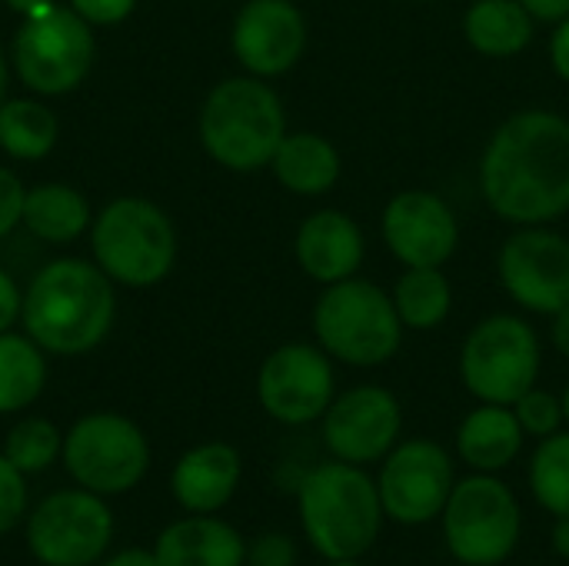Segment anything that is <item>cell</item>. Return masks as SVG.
<instances>
[{
	"label": "cell",
	"instance_id": "cell-20",
	"mask_svg": "<svg viewBox=\"0 0 569 566\" xmlns=\"http://www.w3.org/2000/svg\"><path fill=\"white\" fill-rule=\"evenodd\" d=\"M160 566H243V537L213 514H190L160 530L153 547Z\"/></svg>",
	"mask_w": 569,
	"mask_h": 566
},
{
	"label": "cell",
	"instance_id": "cell-4",
	"mask_svg": "<svg viewBox=\"0 0 569 566\" xmlns=\"http://www.w3.org/2000/svg\"><path fill=\"white\" fill-rule=\"evenodd\" d=\"M380 490L357 464H323L300 484V520L327 560L363 557L380 534Z\"/></svg>",
	"mask_w": 569,
	"mask_h": 566
},
{
	"label": "cell",
	"instance_id": "cell-19",
	"mask_svg": "<svg viewBox=\"0 0 569 566\" xmlns=\"http://www.w3.org/2000/svg\"><path fill=\"white\" fill-rule=\"evenodd\" d=\"M240 470V454L230 444H197L177 460L170 474V494L187 514H217L237 494Z\"/></svg>",
	"mask_w": 569,
	"mask_h": 566
},
{
	"label": "cell",
	"instance_id": "cell-7",
	"mask_svg": "<svg viewBox=\"0 0 569 566\" xmlns=\"http://www.w3.org/2000/svg\"><path fill=\"white\" fill-rule=\"evenodd\" d=\"M97 57L93 27L70 7L50 3L30 17H20L10 60L13 73L37 97H63L77 90Z\"/></svg>",
	"mask_w": 569,
	"mask_h": 566
},
{
	"label": "cell",
	"instance_id": "cell-32",
	"mask_svg": "<svg viewBox=\"0 0 569 566\" xmlns=\"http://www.w3.org/2000/svg\"><path fill=\"white\" fill-rule=\"evenodd\" d=\"M23 197H27L23 180L10 167H0V240L20 227V220H23Z\"/></svg>",
	"mask_w": 569,
	"mask_h": 566
},
{
	"label": "cell",
	"instance_id": "cell-40",
	"mask_svg": "<svg viewBox=\"0 0 569 566\" xmlns=\"http://www.w3.org/2000/svg\"><path fill=\"white\" fill-rule=\"evenodd\" d=\"M17 17H30V13H37V10H43V7H50V3H57V0H3Z\"/></svg>",
	"mask_w": 569,
	"mask_h": 566
},
{
	"label": "cell",
	"instance_id": "cell-39",
	"mask_svg": "<svg viewBox=\"0 0 569 566\" xmlns=\"http://www.w3.org/2000/svg\"><path fill=\"white\" fill-rule=\"evenodd\" d=\"M550 340H553V347L560 350V357H567L569 360V307H563L560 314H553Z\"/></svg>",
	"mask_w": 569,
	"mask_h": 566
},
{
	"label": "cell",
	"instance_id": "cell-30",
	"mask_svg": "<svg viewBox=\"0 0 569 566\" xmlns=\"http://www.w3.org/2000/svg\"><path fill=\"white\" fill-rule=\"evenodd\" d=\"M513 414L523 427V434H533V437H550L560 430L563 424V400L547 394V390H537L530 387L517 404H513Z\"/></svg>",
	"mask_w": 569,
	"mask_h": 566
},
{
	"label": "cell",
	"instance_id": "cell-6",
	"mask_svg": "<svg viewBox=\"0 0 569 566\" xmlns=\"http://www.w3.org/2000/svg\"><path fill=\"white\" fill-rule=\"evenodd\" d=\"M93 264L123 287H153L177 264L173 220L143 197H117L90 224Z\"/></svg>",
	"mask_w": 569,
	"mask_h": 566
},
{
	"label": "cell",
	"instance_id": "cell-38",
	"mask_svg": "<svg viewBox=\"0 0 569 566\" xmlns=\"http://www.w3.org/2000/svg\"><path fill=\"white\" fill-rule=\"evenodd\" d=\"M100 566H160L153 550H143V547H127V550H117L110 557H103Z\"/></svg>",
	"mask_w": 569,
	"mask_h": 566
},
{
	"label": "cell",
	"instance_id": "cell-37",
	"mask_svg": "<svg viewBox=\"0 0 569 566\" xmlns=\"http://www.w3.org/2000/svg\"><path fill=\"white\" fill-rule=\"evenodd\" d=\"M537 23H560L563 17H569V0H520Z\"/></svg>",
	"mask_w": 569,
	"mask_h": 566
},
{
	"label": "cell",
	"instance_id": "cell-3",
	"mask_svg": "<svg viewBox=\"0 0 569 566\" xmlns=\"http://www.w3.org/2000/svg\"><path fill=\"white\" fill-rule=\"evenodd\" d=\"M197 133L213 163L233 173H257L270 167L287 137V110L267 80L250 73L227 77L207 93Z\"/></svg>",
	"mask_w": 569,
	"mask_h": 566
},
{
	"label": "cell",
	"instance_id": "cell-36",
	"mask_svg": "<svg viewBox=\"0 0 569 566\" xmlns=\"http://www.w3.org/2000/svg\"><path fill=\"white\" fill-rule=\"evenodd\" d=\"M553 27L557 30L550 33V67L563 83H569V17H563Z\"/></svg>",
	"mask_w": 569,
	"mask_h": 566
},
{
	"label": "cell",
	"instance_id": "cell-27",
	"mask_svg": "<svg viewBox=\"0 0 569 566\" xmlns=\"http://www.w3.org/2000/svg\"><path fill=\"white\" fill-rule=\"evenodd\" d=\"M60 123L53 110L30 97L0 103V150L10 160H43L57 147Z\"/></svg>",
	"mask_w": 569,
	"mask_h": 566
},
{
	"label": "cell",
	"instance_id": "cell-13",
	"mask_svg": "<svg viewBox=\"0 0 569 566\" xmlns=\"http://www.w3.org/2000/svg\"><path fill=\"white\" fill-rule=\"evenodd\" d=\"M333 397L337 377L330 354L320 344H283L260 364L257 400L277 424L303 427L323 420Z\"/></svg>",
	"mask_w": 569,
	"mask_h": 566
},
{
	"label": "cell",
	"instance_id": "cell-5",
	"mask_svg": "<svg viewBox=\"0 0 569 566\" xmlns=\"http://www.w3.org/2000/svg\"><path fill=\"white\" fill-rule=\"evenodd\" d=\"M403 330L393 297L360 274L323 287L313 304L317 344L330 360L350 367H380L393 360L403 344Z\"/></svg>",
	"mask_w": 569,
	"mask_h": 566
},
{
	"label": "cell",
	"instance_id": "cell-34",
	"mask_svg": "<svg viewBox=\"0 0 569 566\" xmlns=\"http://www.w3.org/2000/svg\"><path fill=\"white\" fill-rule=\"evenodd\" d=\"M140 0H70L67 7L77 10L90 27H113V23H123L133 10H137Z\"/></svg>",
	"mask_w": 569,
	"mask_h": 566
},
{
	"label": "cell",
	"instance_id": "cell-23",
	"mask_svg": "<svg viewBox=\"0 0 569 566\" xmlns=\"http://www.w3.org/2000/svg\"><path fill=\"white\" fill-rule=\"evenodd\" d=\"M20 224L27 227L30 237L63 247L90 230L93 210H90V200L77 187L50 180V183H37L27 190Z\"/></svg>",
	"mask_w": 569,
	"mask_h": 566
},
{
	"label": "cell",
	"instance_id": "cell-33",
	"mask_svg": "<svg viewBox=\"0 0 569 566\" xmlns=\"http://www.w3.org/2000/svg\"><path fill=\"white\" fill-rule=\"evenodd\" d=\"M297 564V544L283 534H263L247 547L243 566H293Z\"/></svg>",
	"mask_w": 569,
	"mask_h": 566
},
{
	"label": "cell",
	"instance_id": "cell-14",
	"mask_svg": "<svg viewBox=\"0 0 569 566\" xmlns=\"http://www.w3.org/2000/svg\"><path fill=\"white\" fill-rule=\"evenodd\" d=\"M230 50L250 77H283L307 53V17L297 0H247L233 17Z\"/></svg>",
	"mask_w": 569,
	"mask_h": 566
},
{
	"label": "cell",
	"instance_id": "cell-22",
	"mask_svg": "<svg viewBox=\"0 0 569 566\" xmlns=\"http://www.w3.org/2000/svg\"><path fill=\"white\" fill-rule=\"evenodd\" d=\"M533 33L537 17L520 0H473L463 10V37L480 57H520L533 43Z\"/></svg>",
	"mask_w": 569,
	"mask_h": 566
},
{
	"label": "cell",
	"instance_id": "cell-35",
	"mask_svg": "<svg viewBox=\"0 0 569 566\" xmlns=\"http://www.w3.org/2000/svg\"><path fill=\"white\" fill-rule=\"evenodd\" d=\"M20 314H23V294H20L17 280L0 267V334L13 330Z\"/></svg>",
	"mask_w": 569,
	"mask_h": 566
},
{
	"label": "cell",
	"instance_id": "cell-43",
	"mask_svg": "<svg viewBox=\"0 0 569 566\" xmlns=\"http://www.w3.org/2000/svg\"><path fill=\"white\" fill-rule=\"evenodd\" d=\"M560 400H563V420L569 424V384H567V390H563V397H560Z\"/></svg>",
	"mask_w": 569,
	"mask_h": 566
},
{
	"label": "cell",
	"instance_id": "cell-18",
	"mask_svg": "<svg viewBox=\"0 0 569 566\" xmlns=\"http://www.w3.org/2000/svg\"><path fill=\"white\" fill-rule=\"evenodd\" d=\"M293 257L310 280L330 287L360 274L367 257V240L360 224L347 210L323 207L303 217V224L297 227Z\"/></svg>",
	"mask_w": 569,
	"mask_h": 566
},
{
	"label": "cell",
	"instance_id": "cell-26",
	"mask_svg": "<svg viewBox=\"0 0 569 566\" xmlns=\"http://www.w3.org/2000/svg\"><path fill=\"white\" fill-rule=\"evenodd\" d=\"M47 387V354L27 334H0V417L27 410Z\"/></svg>",
	"mask_w": 569,
	"mask_h": 566
},
{
	"label": "cell",
	"instance_id": "cell-28",
	"mask_svg": "<svg viewBox=\"0 0 569 566\" xmlns=\"http://www.w3.org/2000/svg\"><path fill=\"white\" fill-rule=\"evenodd\" d=\"M63 454V437L60 430L43 420V417H23L10 427L7 440H3V457L23 470L27 477L43 474L53 460H60Z\"/></svg>",
	"mask_w": 569,
	"mask_h": 566
},
{
	"label": "cell",
	"instance_id": "cell-1",
	"mask_svg": "<svg viewBox=\"0 0 569 566\" xmlns=\"http://www.w3.org/2000/svg\"><path fill=\"white\" fill-rule=\"evenodd\" d=\"M480 193L513 227H543L569 214V120L527 107L507 117L480 153Z\"/></svg>",
	"mask_w": 569,
	"mask_h": 566
},
{
	"label": "cell",
	"instance_id": "cell-9",
	"mask_svg": "<svg viewBox=\"0 0 569 566\" xmlns=\"http://www.w3.org/2000/svg\"><path fill=\"white\" fill-rule=\"evenodd\" d=\"M60 460L77 487L100 497H120L147 477L150 444L130 417L97 410L63 434Z\"/></svg>",
	"mask_w": 569,
	"mask_h": 566
},
{
	"label": "cell",
	"instance_id": "cell-44",
	"mask_svg": "<svg viewBox=\"0 0 569 566\" xmlns=\"http://www.w3.org/2000/svg\"><path fill=\"white\" fill-rule=\"evenodd\" d=\"M330 566H360V564H357V560H333Z\"/></svg>",
	"mask_w": 569,
	"mask_h": 566
},
{
	"label": "cell",
	"instance_id": "cell-46",
	"mask_svg": "<svg viewBox=\"0 0 569 566\" xmlns=\"http://www.w3.org/2000/svg\"><path fill=\"white\" fill-rule=\"evenodd\" d=\"M297 3H300V0H297Z\"/></svg>",
	"mask_w": 569,
	"mask_h": 566
},
{
	"label": "cell",
	"instance_id": "cell-25",
	"mask_svg": "<svg viewBox=\"0 0 569 566\" xmlns=\"http://www.w3.org/2000/svg\"><path fill=\"white\" fill-rule=\"evenodd\" d=\"M390 297L400 324L417 334L443 327L453 310V287L443 267H403Z\"/></svg>",
	"mask_w": 569,
	"mask_h": 566
},
{
	"label": "cell",
	"instance_id": "cell-42",
	"mask_svg": "<svg viewBox=\"0 0 569 566\" xmlns=\"http://www.w3.org/2000/svg\"><path fill=\"white\" fill-rule=\"evenodd\" d=\"M7 87H10V67H7L3 50H0V103L7 100Z\"/></svg>",
	"mask_w": 569,
	"mask_h": 566
},
{
	"label": "cell",
	"instance_id": "cell-8",
	"mask_svg": "<svg viewBox=\"0 0 569 566\" xmlns=\"http://www.w3.org/2000/svg\"><path fill=\"white\" fill-rule=\"evenodd\" d=\"M540 364V337L533 324L517 314L483 317L460 350L463 387L483 404L513 407L530 387H537Z\"/></svg>",
	"mask_w": 569,
	"mask_h": 566
},
{
	"label": "cell",
	"instance_id": "cell-24",
	"mask_svg": "<svg viewBox=\"0 0 569 566\" xmlns=\"http://www.w3.org/2000/svg\"><path fill=\"white\" fill-rule=\"evenodd\" d=\"M523 447V427L517 414L503 404H483L477 407L457 434V450L473 470H503L517 460Z\"/></svg>",
	"mask_w": 569,
	"mask_h": 566
},
{
	"label": "cell",
	"instance_id": "cell-15",
	"mask_svg": "<svg viewBox=\"0 0 569 566\" xmlns=\"http://www.w3.org/2000/svg\"><path fill=\"white\" fill-rule=\"evenodd\" d=\"M387 250L403 267H443L460 247L457 210L433 190H400L380 214Z\"/></svg>",
	"mask_w": 569,
	"mask_h": 566
},
{
	"label": "cell",
	"instance_id": "cell-29",
	"mask_svg": "<svg viewBox=\"0 0 569 566\" xmlns=\"http://www.w3.org/2000/svg\"><path fill=\"white\" fill-rule=\"evenodd\" d=\"M533 497L557 517L569 514V434H550L530 464Z\"/></svg>",
	"mask_w": 569,
	"mask_h": 566
},
{
	"label": "cell",
	"instance_id": "cell-2",
	"mask_svg": "<svg viewBox=\"0 0 569 566\" xmlns=\"http://www.w3.org/2000/svg\"><path fill=\"white\" fill-rule=\"evenodd\" d=\"M117 317L113 280L80 257L43 264L23 290V334L50 357H80L103 344Z\"/></svg>",
	"mask_w": 569,
	"mask_h": 566
},
{
	"label": "cell",
	"instance_id": "cell-41",
	"mask_svg": "<svg viewBox=\"0 0 569 566\" xmlns=\"http://www.w3.org/2000/svg\"><path fill=\"white\" fill-rule=\"evenodd\" d=\"M553 547H557L560 557H567L569 560V514L567 517H560V524L553 527Z\"/></svg>",
	"mask_w": 569,
	"mask_h": 566
},
{
	"label": "cell",
	"instance_id": "cell-21",
	"mask_svg": "<svg viewBox=\"0 0 569 566\" xmlns=\"http://www.w3.org/2000/svg\"><path fill=\"white\" fill-rule=\"evenodd\" d=\"M270 170L277 183L293 197H323L337 187L343 173L340 150L330 137L317 130H287L280 140Z\"/></svg>",
	"mask_w": 569,
	"mask_h": 566
},
{
	"label": "cell",
	"instance_id": "cell-12",
	"mask_svg": "<svg viewBox=\"0 0 569 566\" xmlns=\"http://www.w3.org/2000/svg\"><path fill=\"white\" fill-rule=\"evenodd\" d=\"M497 274L507 297L527 314L553 317L569 307V240L550 224L517 227L497 254Z\"/></svg>",
	"mask_w": 569,
	"mask_h": 566
},
{
	"label": "cell",
	"instance_id": "cell-17",
	"mask_svg": "<svg viewBox=\"0 0 569 566\" xmlns=\"http://www.w3.org/2000/svg\"><path fill=\"white\" fill-rule=\"evenodd\" d=\"M400 404L377 384L353 387L323 414V444L343 464H373L387 457L400 437Z\"/></svg>",
	"mask_w": 569,
	"mask_h": 566
},
{
	"label": "cell",
	"instance_id": "cell-45",
	"mask_svg": "<svg viewBox=\"0 0 569 566\" xmlns=\"http://www.w3.org/2000/svg\"><path fill=\"white\" fill-rule=\"evenodd\" d=\"M417 3H437V0H417Z\"/></svg>",
	"mask_w": 569,
	"mask_h": 566
},
{
	"label": "cell",
	"instance_id": "cell-10",
	"mask_svg": "<svg viewBox=\"0 0 569 566\" xmlns=\"http://www.w3.org/2000/svg\"><path fill=\"white\" fill-rule=\"evenodd\" d=\"M23 537L40 566H93L110 550L113 510L83 487L57 490L27 514Z\"/></svg>",
	"mask_w": 569,
	"mask_h": 566
},
{
	"label": "cell",
	"instance_id": "cell-16",
	"mask_svg": "<svg viewBox=\"0 0 569 566\" xmlns=\"http://www.w3.org/2000/svg\"><path fill=\"white\" fill-rule=\"evenodd\" d=\"M380 504L400 524H427L443 514L453 494V464L433 440H407L387 454L380 474Z\"/></svg>",
	"mask_w": 569,
	"mask_h": 566
},
{
	"label": "cell",
	"instance_id": "cell-11",
	"mask_svg": "<svg viewBox=\"0 0 569 566\" xmlns=\"http://www.w3.org/2000/svg\"><path fill=\"white\" fill-rule=\"evenodd\" d=\"M443 530L450 554L467 566L507 560L520 537V507L507 484L490 474L467 477L453 487L443 507Z\"/></svg>",
	"mask_w": 569,
	"mask_h": 566
},
{
	"label": "cell",
	"instance_id": "cell-31",
	"mask_svg": "<svg viewBox=\"0 0 569 566\" xmlns=\"http://www.w3.org/2000/svg\"><path fill=\"white\" fill-rule=\"evenodd\" d=\"M27 507H30L27 474L17 470L0 450V537L17 530L27 520Z\"/></svg>",
	"mask_w": 569,
	"mask_h": 566
}]
</instances>
